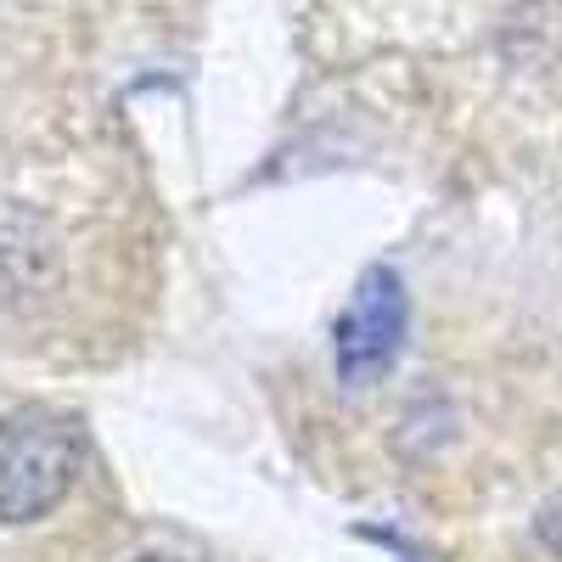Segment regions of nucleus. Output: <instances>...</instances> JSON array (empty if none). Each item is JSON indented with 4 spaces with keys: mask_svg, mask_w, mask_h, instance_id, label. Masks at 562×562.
Wrapping results in <instances>:
<instances>
[{
    "mask_svg": "<svg viewBox=\"0 0 562 562\" xmlns=\"http://www.w3.org/2000/svg\"><path fill=\"white\" fill-rule=\"evenodd\" d=\"M79 473V434L52 411H18L7 422V461H0V512L7 524L45 518Z\"/></svg>",
    "mask_w": 562,
    "mask_h": 562,
    "instance_id": "f257e3e1",
    "label": "nucleus"
},
{
    "mask_svg": "<svg viewBox=\"0 0 562 562\" xmlns=\"http://www.w3.org/2000/svg\"><path fill=\"white\" fill-rule=\"evenodd\" d=\"M405 326H411V299H405L400 270L371 265L355 281L344 315L333 321V371H338V383H349V389L378 383L405 349Z\"/></svg>",
    "mask_w": 562,
    "mask_h": 562,
    "instance_id": "f03ea898",
    "label": "nucleus"
},
{
    "mask_svg": "<svg viewBox=\"0 0 562 562\" xmlns=\"http://www.w3.org/2000/svg\"><path fill=\"white\" fill-rule=\"evenodd\" d=\"M535 540H540V546L562 562V495H551V501L535 512Z\"/></svg>",
    "mask_w": 562,
    "mask_h": 562,
    "instance_id": "7ed1b4c3",
    "label": "nucleus"
},
{
    "mask_svg": "<svg viewBox=\"0 0 562 562\" xmlns=\"http://www.w3.org/2000/svg\"><path fill=\"white\" fill-rule=\"evenodd\" d=\"M135 562H175V557H135Z\"/></svg>",
    "mask_w": 562,
    "mask_h": 562,
    "instance_id": "20e7f679",
    "label": "nucleus"
}]
</instances>
